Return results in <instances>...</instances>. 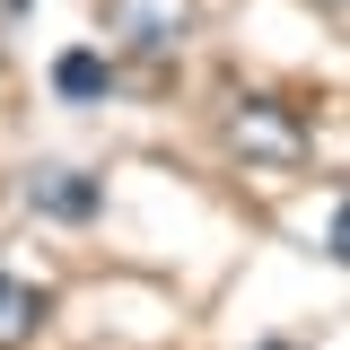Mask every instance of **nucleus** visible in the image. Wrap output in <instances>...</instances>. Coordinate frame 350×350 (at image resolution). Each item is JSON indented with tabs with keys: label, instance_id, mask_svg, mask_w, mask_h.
Wrapping results in <instances>:
<instances>
[{
	"label": "nucleus",
	"instance_id": "1",
	"mask_svg": "<svg viewBox=\"0 0 350 350\" xmlns=\"http://www.w3.org/2000/svg\"><path fill=\"white\" fill-rule=\"evenodd\" d=\"M228 140L245 158H262V167H298L306 158V123H298V105H280V96H237Z\"/></svg>",
	"mask_w": 350,
	"mask_h": 350
},
{
	"label": "nucleus",
	"instance_id": "2",
	"mask_svg": "<svg viewBox=\"0 0 350 350\" xmlns=\"http://www.w3.org/2000/svg\"><path fill=\"white\" fill-rule=\"evenodd\" d=\"M27 202H36V219L88 228V219L105 211V184H96L88 167H36V175H27Z\"/></svg>",
	"mask_w": 350,
	"mask_h": 350
},
{
	"label": "nucleus",
	"instance_id": "3",
	"mask_svg": "<svg viewBox=\"0 0 350 350\" xmlns=\"http://www.w3.org/2000/svg\"><path fill=\"white\" fill-rule=\"evenodd\" d=\"M44 315H53V298H44L36 280H18V271H0V350L36 342V333H44Z\"/></svg>",
	"mask_w": 350,
	"mask_h": 350
},
{
	"label": "nucleus",
	"instance_id": "4",
	"mask_svg": "<svg viewBox=\"0 0 350 350\" xmlns=\"http://www.w3.org/2000/svg\"><path fill=\"white\" fill-rule=\"evenodd\" d=\"M123 36L140 44V53H167V44L184 36V0H123Z\"/></svg>",
	"mask_w": 350,
	"mask_h": 350
},
{
	"label": "nucleus",
	"instance_id": "5",
	"mask_svg": "<svg viewBox=\"0 0 350 350\" xmlns=\"http://www.w3.org/2000/svg\"><path fill=\"white\" fill-rule=\"evenodd\" d=\"M53 88H62L70 105H96V96L114 88V62H105V53H62V62H53Z\"/></svg>",
	"mask_w": 350,
	"mask_h": 350
},
{
	"label": "nucleus",
	"instance_id": "6",
	"mask_svg": "<svg viewBox=\"0 0 350 350\" xmlns=\"http://www.w3.org/2000/svg\"><path fill=\"white\" fill-rule=\"evenodd\" d=\"M0 9H9V18H27V0H0Z\"/></svg>",
	"mask_w": 350,
	"mask_h": 350
},
{
	"label": "nucleus",
	"instance_id": "7",
	"mask_svg": "<svg viewBox=\"0 0 350 350\" xmlns=\"http://www.w3.org/2000/svg\"><path fill=\"white\" fill-rule=\"evenodd\" d=\"M254 350H298V342H254Z\"/></svg>",
	"mask_w": 350,
	"mask_h": 350
}]
</instances>
